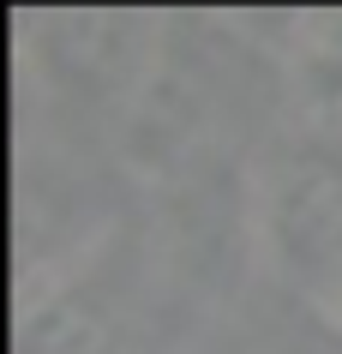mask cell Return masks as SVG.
Masks as SVG:
<instances>
[{"label":"cell","instance_id":"cell-1","mask_svg":"<svg viewBox=\"0 0 342 354\" xmlns=\"http://www.w3.org/2000/svg\"><path fill=\"white\" fill-rule=\"evenodd\" d=\"M192 354H234V342H205V348H192Z\"/></svg>","mask_w":342,"mask_h":354}]
</instances>
